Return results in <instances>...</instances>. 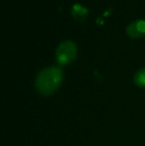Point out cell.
Returning <instances> with one entry per match:
<instances>
[{"instance_id": "1", "label": "cell", "mask_w": 145, "mask_h": 146, "mask_svg": "<svg viewBox=\"0 0 145 146\" xmlns=\"http://www.w3.org/2000/svg\"><path fill=\"white\" fill-rule=\"evenodd\" d=\"M62 70L59 67H48L39 72L36 78V88L44 96L54 94L62 82Z\"/></svg>"}, {"instance_id": "2", "label": "cell", "mask_w": 145, "mask_h": 146, "mask_svg": "<svg viewBox=\"0 0 145 146\" xmlns=\"http://www.w3.org/2000/svg\"><path fill=\"white\" fill-rule=\"evenodd\" d=\"M77 55L75 44L71 40H65L56 49V59L60 65H67L75 59Z\"/></svg>"}, {"instance_id": "3", "label": "cell", "mask_w": 145, "mask_h": 146, "mask_svg": "<svg viewBox=\"0 0 145 146\" xmlns=\"http://www.w3.org/2000/svg\"><path fill=\"white\" fill-rule=\"evenodd\" d=\"M126 33L131 38H139L145 34V20L137 19L130 22L126 27Z\"/></svg>"}, {"instance_id": "4", "label": "cell", "mask_w": 145, "mask_h": 146, "mask_svg": "<svg viewBox=\"0 0 145 146\" xmlns=\"http://www.w3.org/2000/svg\"><path fill=\"white\" fill-rule=\"evenodd\" d=\"M87 8H85L83 6H81V4H73L72 6V14L73 16L77 20H79V21H83V19L85 18V16H87Z\"/></svg>"}, {"instance_id": "5", "label": "cell", "mask_w": 145, "mask_h": 146, "mask_svg": "<svg viewBox=\"0 0 145 146\" xmlns=\"http://www.w3.org/2000/svg\"><path fill=\"white\" fill-rule=\"evenodd\" d=\"M134 84L138 87H145V68L138 70L133 77Z\"/></svg>"}]
</instances>
